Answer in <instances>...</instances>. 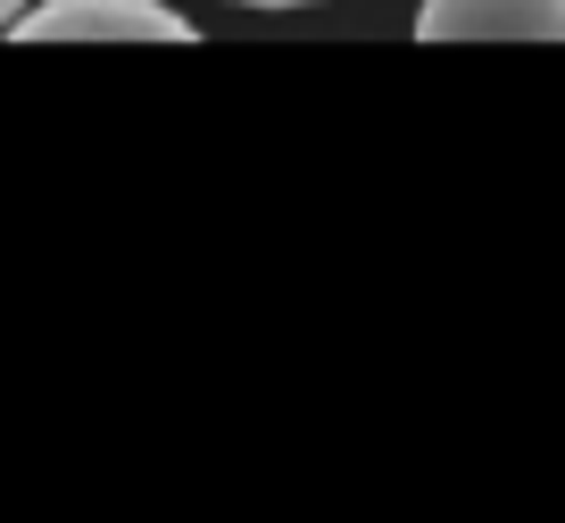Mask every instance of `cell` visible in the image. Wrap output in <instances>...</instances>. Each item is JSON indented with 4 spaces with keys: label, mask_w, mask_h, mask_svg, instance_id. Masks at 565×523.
Here are the masks:
<instances>
[{
    "label": "cell",
    "mask_w": 565,
    "mask_h": 523,
    "mask_svg": "<svg viewBox=\"0 0 565 523\" xmlns=\"http://www.w3.org/2000/svg\"><path fill=\"white\" fill-rule=\"evenodd\" d=\"M18 9H25V0H0V34H9V18H18Z\"/></svg>",
    "instance_id": "obj_4"
},
{
    "label": "cell",
    "mask_w": 565,
    "mask_h": 523,
    "mask_svg": "<svg viewBox=\"0 0 565 523\" xmlns=\"http://www.w3.org/2000/svg\"><path fill=\"white\" fill-rule=\"evenodd\" d=\"M9 42H200L167 0H25Z\"/></svg>",
    "instance_id": "obj_1"
},
{
    "label": "cell",
    "mask_w": 565,
    "mask_h": 523,
    "mask_svg": "<svg viewBox=\"0 0 565 523\" xmlns=\"http://www.w3.org/2000/svg\"><path fill=\"white\" fill-rule=\"evenodd\" d=\"M416 42H565V0H424Z\"/></svg>",
    "instance_id": "obj_2"
},
{
    "label": "cell",
    "mask_w": 565,
    "mask_h": 523,
    "mask_svg": "<svg viewBox=\"0 0 565 523\" xmlns=\"http://www.w3.org/2000/svg\"><path fill=\"white\" fill-rule=\"evenodd\" d=\"M242 9H308V0H242Z\"/></svg>",
    "instance_id": "obj_3"
}]
</instances>
